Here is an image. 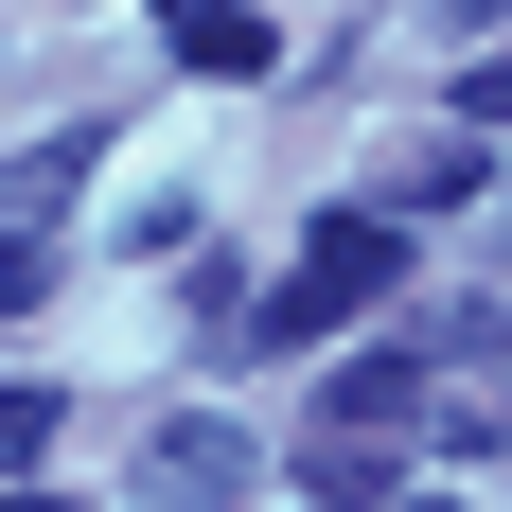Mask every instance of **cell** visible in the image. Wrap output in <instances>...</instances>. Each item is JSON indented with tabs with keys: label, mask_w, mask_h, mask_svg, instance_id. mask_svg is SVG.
<instances>
[{
	"label": "cell",
	"mask_w": 512,
	"mask_h": 512,
	"mask_svg": "<svg viewBox=\"0 0 512 512\" xmlns=\"http://www.w3.org/2000/svg\"><path fill=\"white\" fill-rule=\"evenodd\" d=\"M0 512H53V495H18V477H0Z\"/></svg>",
	"instance_id": "30bf717a"
},
{
	"label": "cell",
	"mask_w": 512,
	"mask_h": 512,
	"mask_svg": "<svg viewBox=\"0 0 512 512\" xmlns=\"http://www.w3.org/2000/svg\"><path fill=\"white\" fill-rule=\"evenodd\" d=\"M71 177H89V124H71V142H36V159H18V177H0V212H36V230H53V212H71Z\"/></svg>",
	"instance_id": "8992f818"
},
{
	"label": "cell",
	"mask_w": 512,
	"mask_h": 512,
	"mask_svg": "<svg viewBox=\"0 0 512 512\" xmlns=\"http://www.w3.org/2000/svg\"><path fill=\"white\" fill-rule=\"evenodd\" d=\"M53 424H71L53 389H0V477H18V460H53Z\"/></svg>",
	"instance_id": "ba28073f"
},
{
	"label": "cell",
	"mask_w": 512,
	"mask_h": 512,
	"mask_svg": "<svg viewBox=\"0 0 512 512\" xmlns=\"http://www.w3.org/2000/svg\"><path fill=\"white\" fill-rule=\"evenodd\" d=\"M389 512H442V495H389Z\"/></svg>",
	"instance_id": "7c38bea8"
},
{
	"label": "cell",
	"mask_w": 512,
	"mask_h": 512,
	"mask_svg": "<svg viewBox=\"0 0 512 512\" xmlns=\"http://www.w3.org/2000/svg\"><path fill=\"white\" fill-rule=\"evenodd\" d=\"M460 124H477V142H512V53H477V71H460Z\"/></svg>",
	"instance_id": "9c48e42d"
},
{
	"label": "cell",
	"mask_w": 512,
	"mask_h": 512,
	"mask_svg": "<svg viewBox=\"0 0 512 512\" xmlns=\"http://www.w3.org/2000/svg\"><path fill=\"white\" fill-rule=\"evenodd\" d=\"M159 36H177V71H212V89H248L265 53H283V36H265V0H159Z\"/></svg>",
	"instance_id": "7a4b0ae2"
},
{
	"label": "cell",
	"mask_w": 512,
	"mask_h": 512,
	"mask_svg": "<svg viewBox=\"0 0 512 512\" xmlns=\"http://www.w3.org/2000/svg\"><path fill=\"white\" fill-rule=\"evenodd\" d=\"M460 18H512V0H460Z\"/></svg>",
	"instance_id": "8fae6325"
},
{
	"label": "cell",
	"mask_w": 512,
	"mask_h": 512,
	"mask_svg": "<svg viewBox=\"0 0 512 512\" xmlns=\"http://www.w3.org/2000/svg\"><path fill=\"white\" fill-rule=\"evenodd\" d=\"M477 177H495V159H477V124H460V142H407V177H389V212H460Z\"/></svg>",
	"instance_id": "5b68a950"
},
{
	"label": "cell",
	"mask_w": 512,
	"mask_h": 512,
	"mask_svg": "<svg viewBox=\"0 0 512 512\" xmlns=\"http://www.w3.org/2000/svg\"><path fill=\"white\" fill-rule=\"evenodd\" d=\"M301 495H318V512H389V460H371V424H318V442H301Z\"/></svg>",
	"instance_id": "277c9868"
},
{
	"label": "cell",
	"mask_w": 512,
	"mask_h": 512,
	"mask_svg": "<svg viewBox=\"0 0 512 512\" xmlns=\"http://www.w3.org/2000/svg\"><path fill=\"white\" fill-rule=\"evenodd\" d=\"M336 424L407 442V424H424V354H336Z\"/></svg>",
	"instance_id": "3957f363"
},
{
	"label": "cell",
	"mask_w": 512,
	"mask_h": 512,
	"mask_svg": "<svg viewBox=\"0 0 512 512\" xmlns=\"http://www.w3.org/2000/svg\"><path fill=\"white\" fill-rule=\"evenodd\" d=\"M142 495H159V512H230V495H248V442H230L212 407H177V424L142 442Z\"/></svg>",
	"instance_id": "6da1fadb"
},
{
	"label": "cell",
	"mask_w": 512,
	"mask_h": 512,
	"mask_svg": "<svg viewBox=\"0 0 512 512\" xmlns=\"http://www.w3.org/2000/svg\"><path fill=\"white\" fill-rule=\"evenodd\" d=\"M53 301V230H36V212H0V318H36Z\"/></svg>",
	"instance_id": "52a82bcc"
}]
</instances>
